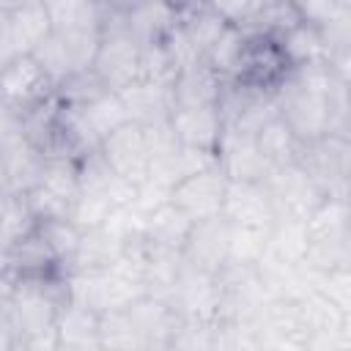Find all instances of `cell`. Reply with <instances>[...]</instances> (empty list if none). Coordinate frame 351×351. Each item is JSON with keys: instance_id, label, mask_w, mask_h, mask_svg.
<instances>
[{"instance_id": "22", "label": "cell", "mask_w": 351, "mask_h": 351, "mask_svg": "<svg viewBox=\"0 0 351 351\" xmlns=\"http://www.w3.org/2000/svg\"><path fill=\"white\" fill-rule=\"evenodd\" d=\"M58 348L99 351V313L77 299H66L55 318Z\"/></svg>"}, {"instance_id": "40", "label": "cell", "mask_w": 351, "mask_h": 351, "mask_svg": "<svg viewBox=\"0 0 351 351\" xmlns=\"http://www.w3.org/2000/svg\"><path fill=\"white\" fill-rule=\"evenodd\" d=\"M178 74V66L173 63L170 52L165 49V44H154V47H145L143 49V60H140V77L143 80H154V82H165V85H173ZM137 77V80H140Z\"/></svg>"}, {"instance_id": "44", "label": "cell", "mask_w": 351, "mask_h": 351, "mask_svg": "<svg viewBox=\"0 0 351 351\" xmlns=\"http://www.w3.org/2000/svg\"><path fill=\"white\" fill-rule=\"evenodd\" d=\"M25 0H0V11H14L16 5H22Z\"/></svg>"}, {"instance_id": "32", "label": "cell", "mask_w": 351, "mask_h": 351, "mask_svg": "<svg viewBox=\"0 0 351 351\" xmlns=\"http://www.w3.org/2000/svg\"><path fill=\"white\" fill-rule=\"evenodd\" d=\"M255 143L261 148V154L271 162V165H288V162H296V154H299V140L296 134L285 126V121L280 115L269 118L258 132H255Z\"/></svg>"}, {"instance_id": "16", "label": "cell", "mask_w": 351, "mask_h": 351, "mask_svg": "<svg viewBox=\"0 0 351 351\" xmlns=\"http://www.w3.org/2000/svg\"><path fill=\"white\" fill-rule=\"evenodd\" d=\"M228 233H230V225L222 217L192 222L189 236L181 247L184 261L189 266H197V269L217 274L228 263Z\"/></svg>"}, {"instance_id": "37", "label": "cell", "mask_w": 351, "mask_h": 351, "mask_svg": "<svg viewBox=\"0 0 351 351\" xmlns=\"http://www.w3.org/2000/svg\"><path fill=\"white\" fill-rule=\"evenodd\" d=\"M244 38L247 33L239 27V25H228L222 30V36L214 41V47L206 52L203 60H208V66L214 71H219L225 80L236 74V66H239V58H241V47H244Z\"/></svg>"}, {"instance_id": "13", "label": "cell", "mask_w": 351, "mask_h": 351, "mask_svg": "<svg viewBox=\"0 0 351 351\" xmlns=\"http://www.w3.org/2000/svg\"><path fill=\"white\" fill-rule=\"evenodd\" d=\"M288 69L291 66L282 58L277 38L263 36V33H247L233 77H239L244 82H252V85H261V88H274L285 77Z\"/></svg>"}, {"instance_id": "14", "label": "cell", "mask_w": 351, "mask_h": 351, "mask_svg": "<svg viewBox=\"0 0 351 351\" xmlns=\"http://www.w3.org/2000/svg\"><path fill=\"white\" fill-rule=\"evenodd\" d=\"M217 162L222 173L228 176V181H255V184H263L274 167L261 154L255 137L239 134L233 129H225L219 148H217Z\"/></svg>"}, {"instance_id": "25", "label": "cell", "mask_w": 351, "mask_h": 351, "mask_svg": "<svg viewBox=\"0 0 351 351\" xmlns=\"http://www.w3.org/2000/svg\"><path fill=\"white\" fill-rule=\"evenodd\" d=\"M143 285L151 296H165L178 271L184 269V255L181 250H173V247H162V244H154L143 236Z\"/></svg>"}, {"instance_id": "5", "label": "cell", "mask_w": 351, "mask_h": 351, "mask_svg": "<svg viewBox=\"0 0 351 351\" xmlns=\"http://www.w3.org/2000/svg\"><path fill=\"white\" fill-rule=\"evenodd\" d=\"M69 282V299H77L88 304L96 313L107 310H123L134 299L145 296V285L121 269H104V271H80V274H66Z\"/></svg>"}, {"instance_id": "23", "label": "cell", "mask_w": 351, "mask_h": 351, "mask_svg": "<svg viewBox=\"0 0 351 351\" xmlns=\"http://www.w3.org/2000/svg\"><path fill=\"white\" fill-rule=\"evenodd\" d=\"M307 250V228L299 217H277L269 230V244L263 255V266L274 269H296L304 263Z\"/></svg>"}, {"instance_id": "34", "label": "cell", "mask_w": 351, "mask_h": 351, "mask_svg": "<svg viewBox=\"0 0 351 351\" xmlns=\"http://www.w3.org/2000/svg\"><path fill=\"white\" fill-rule=\"evenodd\" d=\"M302 11L296 3L291 0H269L247 25H241V30L247 33H263L271 38H280L285 30H291L296 22H302Z\"/></svg>"}, {"instance_id": "17", "label": "cell", "mask_w": 351, "mask_h": 351, "mask_svg": "<svg viewBox=\"0 0 351 351\" xmlns=\"http://www.w3.org/2000/svg\"><path fill=\"white\" fill-rule=\"evenodd\" d=\"M118 99H121V104L126 110V118L140 123V126L170 121V112L176 110L173 88L165 85V82L143 80V77L129 82L123 90H118Z\"/></svg>"}, {"instance_id": "42", "label": "cell", "mask_w": 351, "mask_h": 351, "mask_svg": "<svg viewBox=\"0 0 351 351\" xmlns=\"http://www.w3.org/2000/svg\"><path fill=\"white\" fill-rule=\"evenodd\" d=\"M16 55L14 41H11V25H8V11H0V66H5Z\"/></svg>"}, {"instance_id": "15", "label": "cell", "mask_w": 351, "mask_h": 351, "mask_svg": "<svg viewBox=\"0 0 351 351\" xmlns=\"http://www.w3.org/2000/svg\"><path fill=\"white\" fill-rule=\"evenodd\" d=\"M77 173H80V189L104 197L112 208H129L137 200V186L132 181H126L123 176H118L107 159L101 156V151H90L82 159H77Z\"/></svg>"}, {"instance_id": "35", "label": "cell", "mask_w": 351, "mask_h": 351, "mask_svg": "<svg viewBox=\"0 0 351 351\" xmlns=\"http://www.w3.org/2000/svg\"><path fill=\"white\" fill-rule=\"evenodd\" d=\"M74 107H80L82 118L88 121V126L93 129V134L99 137V143L115 126H121L123 121H129L126 118V110H123V104L118 99V93H112V90H107V93H101V96H96V99L85 101V104H74Z\"/></svg>"}, {"instance_id": "24", "label": "cell", "mask_w": 351, "mask_h": 351, "mask_svg": "<svg viewBox=\"0 0 351 351\" xmlns=\"http://www.w3.org/2000/svg\"><path fill=\"white\" fill-rule=\"evenodd\" d=\"M137 217H140V233L148 241L162 244V247H173V250L184 247L189 228H192V219L170 200H162Z\"/></svg>"}, {"instance_id": "33", "label": "cell", "mask_w": 351, "mask_h": 351, "mask_svg": "<svg viewBox=\"0 0 351 351\" xmlns=\"http://www.w3.org/2000/svg\"><path fill=\"white\" fill-rule=\"evenodd\" d=\"M36 230L41 233L47 247L52 250L60 271L69 274V266H71L77 244H80V228L71 219H60L58 217V219H36Z\"/></svg>"}, {"instance_id": "6", "label": "cell", "mask_w": 351, "mask_h": 351, "mask_svg": "<svg viewBox=\"0 0 351 351\" xmlns=\"http://www.w3.org/2000/svg\"><path fill=\"white\" fill-rule=\"evenodd\" d=\"M348 154L351 143L340 134H324L318 140L302 143L296 154V165L307 170V176L321 186L326 197H346L348 192Z\"/></svg>"}, {"instance_id": "36", "label": "cell", "mask_w": 351, "mask_h": 351, "mask_svg": "<svg viewBox=\"0 0 351 351\" xmlns=\"http://www.w3.org/2000/svg\"><path fill=\"white\" fill-rule=\"evenodd\" d=\"M266 244H269V230L230 225V233H228V263L258 266L263 261V255H266Z\"/></svg>"}, {"instance_id": "9", "label": "cell", "mask_w": 351, "mask_h": 351, "mask_svg": "<svg viewBox=\"0 0 351 351\" xmlns=\"http://www.w3.org/2000/svg\"><path fill=\"white\" fill-rule=\"evenodd\" d=\"M263 186H266V192L277 208V217L307 219V214L326 197L321 192V186L307 176V170L296 162L274 165L271 173L266 176Z\"/></svg>"}, {"instance_id": "29", "label": "cell", "mask_w": 351, "mask_h": 351, "mask_svg": "<svg viewBox=\"0 0 351 351\" xmlns=\"http://www.w3.org/2000/svg\"><path fill=\"white\" fill-rule=\"evenodd\" d=\"M280 52L288 60V66H302V63H313V60H324L326 58V41L318 25L302 19L296 22L291 30H285L280 38Z\"/></svg>"}, {"instance_id": "28", "label": "cell", "mask_w": 351, "mask_h": 351, "mask_svg": "<svg viewBox=\"0 0 351 351\" xmlns=\"http://www.w3.org/2000/svg\"><path fill=\"white\" fill-rule=\"evenodd\" d=\"M3 165H5V189L27 192L30 186L38 184L47 156L27 140H19L14 148H8L3 154Z\"/></svg>"}, {"instance_id": "10", "label": "cell", "mask_w": 351, "mask_h": 351, "mask_svg": "<svg viewBox=\"0 0 351 351\" xmlns=\"http://www.w3.org/2000/svg\"><path fill=\"white\" fill-rule=\"evenodd\" d=\"M225 189H228V176L222 173V167L217 162V165H208V167L195 170L192 176L181 178L167 192V200L176 203L192 222H197V219H211V217L222 214Z\"/></svg>"}, {"instance_id": "30", "label": "cell", "mask_w": 351, "mask_h": 351, "mask_svg": "<svg viewBox=\"0 0 351 351\" xmlns=\"http://www.w3.org/2000/svg\"><path fill=\"white\" fill-rule=\"evenodd\" d=\"M36 228V214L27 206L25 192L0 189V252L14 247Z\"/></svg>"}, {"instance_id": "18", "label": "cell", "mask_w": 351, "mask_h": 351, "mask_svg": "<svg viewBox=\"0 0 351 351\" xmlns=\"http://www.w3.org/2000/svg\"><path fill=\"white\" fill-rule=\"evenodd\" d=\"M170 129L181 145L217 154L225 134V121L217 107H176L170 112Z\"/></svg>"}, {"instance_id": "19", "label": "cell", "mask_w": 351, "mask_h": 351, "mask_svg": "<svg viewBox=\"0 0 351 351\" xmlns=\"http://www.w3.org/2000/svg\"><path fill=\"white\" fill-rule=\"evenodd\" d=\"M126 33L145 49L162 44L165 36L178 25V8L170 0H140L123 11Z\"/></svg>"}, {"instance_id": "27", "label": "cell", "mask_w": 351, "mask_h": 351, "mask_svg": "<svg viewBox=\"0 0 351 351\" xmlns=\"http://www.w3.org/2000/svg\"><path fill=\"white\" fill-rule=\"evenodd\" d=\"M178 27L184 30V36L192 44V49L197 52V58H206V52L222 36V30L228 27V22L211 5L197 3V5H189V8H184L178 14Z\"/></svg>"}, {"instance_id": "21", "label": "cell", "mask_w": 351, "mask_h": 351, "mask_svg": "<svg viewBox=\"0 0 351 351\" xmlns=\"http://www.w3.org/2000/svg\"><path fill=\"white\" fill-rule=\"evenodd\" d=\"M225 77L208 66V60H195L178 69L173 80V101L176 107H217Z\"/></svg>"}, {"instance_id": "39", "label": "cell", "mask_w": 351, "mask_h": 351, "mask_svg": "<svg viewBox=\"0 0 351 351\" xmlns=\"http://www.w3.org/2000/svg\"><path fill=\"white\" fill-rule=\"evenodd\" d=\"M107 93L104 82L96 77L93 69H80V71H71L58 88H55V96L66 104H85L96 96Z\"/></svg>"}, {"instance_id": "31", "label": "cell", "mask_w": 351, "mask_h": 351, "mask_svg": "<svg viewBox=\"0 0 351 351\" xmlns=\"http://www.w3.org/2000/svg\"><path fill=\"white\" fill-rule=\"evenodd\" d=\"M99 346L110 351H145L143 335L137 332L126 307L99 313Z\"/></svg>"}, {"instance_id": "26", "label": "cell", "mask_w": 351, "mask_h": 351, "mask_svg": "<svg viewBox=\"0 0 351 351\" xmlns=\"http://www.w3.org/2000/svg\"><path fill=\"white\" fill-rule=\"evenodd\" d=\"M8 25H11V41L16 55H30L49 33V16L41 0H25L14 11H8Z\"/></svg>"}, {"instance_id": "3", "label": "cell", "mask_w": 351, "mask_h": 351, "mask_svg": "<svg viewBox=\"0 0 351 351\" xmlns=\"http://www.w3.org/2000/svg\"><path fill=\"white\" fill-rule=\"evenodd\" d=\"M49 16L52 33L66 44L74 71L90 69L99 49L101 5L93 0H41Z\"/></svg>"}, {"instance_id": "12", "label": "cell", "mask_w": 351, "mask_h": 351, "mask_svg": "<svg viewBox=\"0 0 351 351\" xmlns=\"http://www.w3.org/2000/svg\"><path fill=\"white\" fill-rule=\"evenodd\" d=\"M228 225H241V228H258V230H271L277 219V208L266 192L263 184L255 181H228L225 189V203L219 214Z\"/></svg>"}, {"instance_id": "20", "label": "cell", "mask_w": 351, "mask_h": 351, "mask_svg": "<svg viewBox=\"0 0 351 351\" xmlns=\"http://www.w3.org/2000/svg\"><path fill=\"white\" fill-rule=\"evenodd\" d=\"M126 313L132 315L137 332L143 335V343H145V351L148 348H170V340L178 329V313L162 299V296H140L134 299Z\"/></svg>"}, {"instance_id": "38", "label": "cell", "mask_w": 351, "mask_h": 351, "mask_svg": "<svg viewBox=\"0 0 351 351\" xmlns=\"http://www.w3.org/2000/svg\"><path fill=\"white\" fill-rule=\"evenodd\" d=\"M36 60H38V66L47 71V77L55 82V88L74 71V63H71V55H69V49H66V44L55 36V33H49L33 52H30Z\"/></svg>"}, {"instance_id": "41", "label": "cell", "mask_w": 351, "mask_h": 351, "mask_svg": "<svg viewBox=\"0 0 351 351\" xmlns=\"http://www.w3.org/2000/svg\"><path fill=\"white\" fill-rule=\"evenodd\" d=\"M19 140H25L22 134V115L8 110L5 104H0V156L14 148Z\"/></svg>"}, {"instance_id": "11", "label": "cell", "mask_w": 351, "mask_h": 351, "mask_svg": "<svg viewBox=\"0 0 351 351\" xmlns=\"http://www.w3.org/2000/svg\"><path fill=\"white\" fill-rule=\"evenodd\" d=\"M101 156L107 159V165L123 176L126 181H132L134 186H143L148 181V170H151V154H148V143H145V132L140 123L134 121H123L121 126H115L101 143H99Z\"/></svg>"}, {"instance_id": "1", "label": "cell", "mask_w": 351, "mask_h": 351, "mask_svg": "<svg viewBox=\"0 0 351 351\" xmlns=\"http://www.w3.org/2000/svg\"><path fill=\"white\" fill-rule=\"evenodd\" d=\"M66 299H69L66 274L14 277L8 293V321L14 332V348H30V351L58 348L55 318Z\"/></svg>"}, {"instance_id": "8", "label": "cell", "mask_w": 351, "mask_h": 351, "mask_svg": "<svg viewBox=\"0 0 351 351\" xmlns=\"http://www.w3.org/2000/svg\"><path fill=\"white\" fill-rule=\"evenodd\" d=\"M55 96V82L33 55H14L0 66V104L25 115Z\"/></svg>"}, {"instance_id": "43", "label": "cell", "mask_w": 351, "mask_h": 351, "mask_svg": "<svg viewBox=\"0 0 351 351\" xmlns=\"http://www.w3.org/2000/svg\"><path fill=\"white\" fill-rule=\"evenodd\" d=\"M93 3H99L101 8H118V11H126V8H132V5L140 3V0H93Z\"/></svg>"}, {"instance_id": "45", "label": "cell", "mask_w": 351, "mask_h": 351, "mask_svg": "<svg viewBox=\"0 0 351 351\" xmlns=\"http://www.w3.org/2000/svg\"><path fill=\"white\" fill-rule=\"evenodd\" d=\"M0 189H5V165H3V156H0Z\"/></svg>"}, {"instance_id": "4", "label": "cell", "mask_w": 351, "mask_h": 351, "mask_svg": "<svg viewBox=\"0 0 351 351\" xmlns=\"http://www.w3.org/2000/svg\"><path fill=\"white\" fill-rule=\"evenodd\" d=\"M80 195V173L74 159L63 156H47L44 173L36 186L25 192L30 211L36 219H69L74 200Z\"/></svg>"}, {"instance_id": "2", "label": "cell", "mask_w": 351, "mask_h": 351, "mask_svg": "<svg viewBox=\"0 0 351 351\" xmlns=\"http://www.w3.org/2000/svg\"><path fill=\"white\" fill-rule=\"evenodd\" d=\"M307 250L304 266L315 271H337L351 263V233H348V200L324 197L304 219Z\"/></svg>"}, {"instance_id": "7", "label": "cell", "mask_w": 351, "mask_h": 351, "mask_svg": "<svg viewBox=\"0 0 351 351\" xmlns=\"http://www.w3.org/2000/svg\"><path fill=\"white\" fill-rule=\"evenodd\" d=\"M162 299L178 313V318L217 321V310H219V302H222L219 274L197 269V266H189L184 261V269L178 271L173 288Z\"/></svg>"}]
</instances>
